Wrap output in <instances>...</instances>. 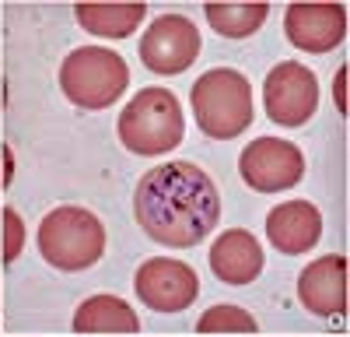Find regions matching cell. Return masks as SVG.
<instances>
[{"label":"cell","mask_w":350,"mask_h":337,"mask_svg":"<svg viewBox=\"0 0 350 337\" xmlns=\"http://www.w3.org/2000/svg\"><path fill=\"white\" fill-rule=\"evenodd\" d=\"M186 134V116L183 105L168 88H140L126 109L120 112V140L123 148L144 158H154L183 145Z\"/></svg>","instance_id":"3"},{"label":"cell","mask_w":350,"mask_h":337,"mask_svg":"<svg viewBox=\"0 0 350 337\" xmlns=\"http://www.w3.org/2000/svg\"><path fill=\"white\" fill-rule=\"evenodd\" d=\"M270 8L267 4H207V21L224 39H249L256 36Z\"/></svg>","instance_id":"16"},{"label":"cell","mask_w":350,"mask_h":337,"mask_svg":"<svg viewBox=\"0 0 350 337\" xmlns=\"http://www.w3.org/2000/svg\"><path fill=\"white\" fill-rule=\"evenodd\" d=\"M133 288L140 302L154 313H183L200 295V277L189 264L172 257H151L137 267Z\"/></svg>","instance_id":"7"},{"label":"cell","mask_w":350,"mask_h":337,"mask_svg":"<svg viewBox=\"0 0 350 337\" xmlns=\"http://www.w3.org/2000/svg\"><path fill=\"white\" fill-rule=\"evenodd\" d=\"M298 299L315 316H340L347 309V257L326 253L298 274Z\"/></svg>","instance_id":"11"},{"label":"cell","mask_w":350,"mask_h":337,"mask_svg":"<svg viewBox=\"0 0 350 337\" xmlns=\"http://www.w3.org/2000/svg\"><path fill=\"white\" fill-rule=\"evenodd\" d=\"M319 236H323V214L308 201H284L267 214V239L287 257L308 253L319 242Z\"/></svg>","instance_id":"12"},{"label":"cell","mask_w":350,"mask_h":337,"mask_svg":"<svg viewBox=\"0 0 350 337\" xmlns=\"http://www.w3.org/2000/svg\"><path fill=\"white\" fill-rule=\"evenodd\" d=\"M77 334H140L137 313L116 295H92L74 313Z\"/></svg>","instance_id":"14"},{"label":"cell","mask_w":350,"mask_h":337,"mask_svg":"<svg viewBox=\"0 0 350 337\" xmlns=\"http://www.w3.org/2000/svg\"><path fill=\"white\" fill-rule=\"evenodd\" d=\"M211 271L224 285H249L262 271V249L252 232L245 229H228L211 246Z\"/></svg>","instance_id":"13"},{"label":"cell","mask_w":350,"mask_h":337,"mask_svg":"<svg viewBox=\"0 0 350 337\" xmlns=\"http://www.w3.org/2000/svg\"><path fill=\"white\" fill-rule=\"evenodd\" d=\"M200 56V32L183 14H161L140 39V64L154 74H183Z\"/></svg>","instance_id":"9"},{"label":"cell","mask_w":350,"mask_h":337,"mask_svg":"<svg viewBox=\"0 0 350 337\" xmlns=\"http://www.w3.org/2000/svg\"><path fill=\"white\" fill-rule=\"evenodd\" d=\"M4 229H8V242H4V260L11 264L18 253H21V242H25V225L18 218L14 208H4Z\"/></svg>","instance_id":"18"},{"label":"cell","mask_w":350,"mask_h":337,"mask_svg":"<svg viewBox=\"0 0 350 337\" xmlns=\"http://www.w3.org/2000/svg\"><path fill=\"white\" fill-rule=\"evenodd\" d=\"M284 32L291 46L305 53H329L343 42L347 11L340 4H291L284 11Z\"/></svg>","instance_id":"10"},{"label":"cell","mask_w":350,"mask_h":337,"mask_svg":"<svg viewBox=\"0 0 350 337\" xmlns=\"http://www.w3.org/2000/svg\"><path fill=\"white\" fill-rule=\"evenodd\" d=\"M133 214L148 239L186 249L207 239L221 221V193L200 165L165 162L137 183Z\"/></svg>","instance_id":"1"},{"label":"cell","mask_w":350,"mask_h":337,"mask_svg":"<svg viewBox=\"0 0 350 337\" xmlns=\"http://www.w3.org/2000/svg\"><path fill=\"white\" fill-rule=\"evenodd\" d=\"M193 112L196 127L214 137V140H231L252 127V84L245 74L231 67H214L200 74L193 84Z\"/></svg>","instance_id":"2"},{"label":"cell","mask_w":350,"mask_h":337,"mask_svg":"<svg viewBox=\"0 0 350 337\" xmlns=\"http://www.w3.org/2000/svg\"><path fill=\"white\" fill-rule=\"evenodd\" d=\"M130 67L105 46H81L60 67V88L81 109H105L126 92Z\"/></svg>","instance_id":"5"},{"label":"cell","mask_w":350,"mask_h":337,"mask_svg":"<svg viewBox=\"0 0 350 337\" xmlns=\"http://www.w3.org/2000/svg\"><path fill=\"white\" fill-rule=\"evenodd\" d=\"M74 14L84 32L102 39H126L144 18V4H81Z\"/></svg>","instance_id":"15"},{"label":"cell","mask_w":350,"mask_h":337,"mask_svg":"<svg viewBox=\"0 0 350 337\" xmlns=\"http://www.w3.org/2000/svg\"><path fill=\"white\" fill-rule=\"evenodd\" d=\"M39 253L56 271H84L102 260L105 253V225L88 211L64 204L42 218L39 225Z\"/></svg>","instance_id":"4"},{"label":"cell","mask_w":350,"mask_h":337,"mask_svg":"<svg viewBox=\"0 0 350 337\" xmlns=\"http://www.w3.org/2000/svg\"><path fill=\"white\" fill-rule=\"evenodd\" d=\"M239 173L259 193H280V190H291V186L301 183L305 155L298 151V145H291V140L259 137L242 151Z\"/></svg>","instance_id":"8"},{"label":"cell","mask_w":350,"mask_h":337,"mask_svg":"<svg viewBox=\"0 0 350 337\" xmlns=\"http://www.w3.org/2000/svg\"><path fill=\"white\" fill-rule=\"evenodd\" d=\"M196 330L200 334H228V330L231 334H256V320L245 313V309L221 302V305H211L207 313L200 316Z\"/></svg>","instance_id":"17"},{"label":"cell","mask_w":350,"mask_h":337,"mask_svg":"<svg viewBox=\"0 0 350 337\" xmlns=\"http://www.w3.org/2000/svg\"><path fill=\"white\" fill-rule=\"evenodd\" d=\"M262 109L280 127H305L319 109V81L315 74L298 64L284 60L262 81Z\"/></svg>","instance_id":"6"}]
</instances>
